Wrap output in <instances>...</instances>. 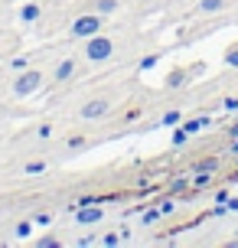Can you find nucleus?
Instances as JSON below:
<instances>
[{"mask_svg":"<svg viewBox=\"0 0 238 248\" xmlns=\"http://www.w3.org/2000/svg\"><path fill=\"white\" fill-rule=\"evenodd\" d=\"M98 16H82V20H78L75 23V33L78 36H91V33H98Z\"/></svg>","mask_w":238,"mask_h":248,"instance_id":"nucleus-1","label":"nucleus"},{"mask_svg":"<svg viewBox=\"0 0 238 248\" xmlns=\"http://www.w3.org/2000/svg\"><path fill=\"white\" fill-rule=\"evenodd\" d=\"M88 56H91V59H108V56H111V43H108V39H95V43L88 46Z\"/></svg>","mask_w":238,"mask_h":248,"instance_id":"nucleus-2","label":"nucleus"},{"mask_svg":"<svg viewBox=\"0 0 238 248\" xmlns=\"http://www.w3.org/2000/svg\"><path fill=\"white\" fill-rule=\"evenodd\" d=\"M39 85V75L36 72H26L20 82H16V95H26V92H33V88Z\"/></svg>","mask_w":238,"mask_h":248,"instance_id":"nucleus-3","label":"nucleus"},{"mask_svg":"<svg viewBox=\"0 0 238 248\" xmlns=\"http://www.w3.org/2000/svg\"><path fill=\"white\" fill-rule=\"evenodd\" d=\"M104 111H108V101H91L82 114H85V118H98V114H104Z\"/></svg>","mask_w":238,"mask_h":248,"instance_id":"nucleus-4","label":"nucleus"},{"mask_svg":"<svg viewBox=\"0 0 238 248\" xmlns=\"http://www.w3.org/2000/svg\"><path fill=\"white\" fill-rule=\"evenodd\" d=\"M98 216H101V209H85V212H78V219H82V222H95Z\"/></svg>","mask_w":238,"mask_h":248,"instance_id":"nucleus-5","label":"nucleus"},{"mask_svg":"<svg viewBox=\"0 0 238 248\" xmlns=\"http://www.w3.org/2000/svg\"><path fill=\"white\" fill-rule=\"evenodd\" d=\"M72 75V62H62L59 69H56V78H69Z\"/></svg>","mask_w":238,"mask_h":248,"instance_id":"nucleus-6","label":"nucleus"},{"mask_svg":"<svg viewBox=\"0 0 238 248\" xmlns=\"http://www.w3.org/2000/svg\"><path fill=\"white\" fill-rule=\"evenodd\" d=\"M202 7H206V10H219V7H222V0H202Z\"/></svg>","mask_w":238,"mask_h":248,"instance_id":"nucleus-7","label":"nucleus"}]
</instances>
